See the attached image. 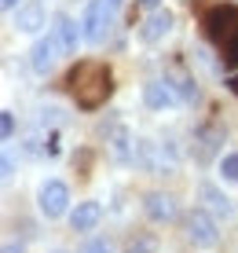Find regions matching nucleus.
<instances>
[{"mask_svg": "<svg viewBox=\"0 0 238 253\" xmlns=\"http://www.w3.org/2000/svg\"><path fill=\"white\" fill-rule=\"evenodd\" d=\"M40 125H63V121H66V114H63V110H59V107H40Z\"/></svg>", "mask_w": 238, "mask_h": 253, "instance_id": "obj_19", "label": "nucleus"}, {"mask_svg": "<svg viewBox=\"0 0 238 253\" xmlns=\"http://www.w3.org/2000/svg\"><path fill=\"white\" fill-rule=\"evenodd\" d=\"M143 213L151 216L154 224H169L176 216V198L172 195H161V191H154V195L143 198Z\"/></svg>", "mask_w": 238, "mask_h": 253, "instance_id": "obj_8", "label": "nucleus"}, {"mask_svg": "<svg viewBox=\"0 0 238 253\" xmlns=\"http://www.w3.org/2000/svg\"><path fill=\"white\" fill-rule=\"evenodd\" d=\"M44 26V7L33 0V4H19V11H15V30L19 33H37Z\"/></svg>", "mask_w": 238, "mask_h": 253, "instance_id": "obj_12", "label": "nucleus"}, {"mask_svg": "<svg viewBox=\"0 0 238 253\" xmlns=\"http://www.w3.org/2000/svg\"><path fill=\"white\" fill-rule=\"evenodd\" d=\"M201 30L213 44H227V41L238 33V7L235 4H213L205 15H201Z\"/></svg>", "mask_w": 238, "mask_h": 253, "instance_id": "obj_3", "label": "nucleus"}, {"mask_svg": "<svg viewBox=\"0 0 238 253\" xmlns=\"http://www.w3.org/2000/svg\"><path fill=\"white\" fill-rule=\"evenodd\" d=\"M139 4H143V7H158V0H139Z\"/></svg>", "mask_w": 238, "mask_h": 253, "instance_id": "obj_26", "label": "nucleus"}, {"mask_svg": "<svg viewBox=\"0 0 238 253\" xmlns=\"http://www.w3.org/2000/svg\"><path fill=\"white\" fill-rule=\"evenodd\" d=\"M19 4H22V0H4V7H7V11H15Z\"/></svg>", "mask_w": 238, "mask_h": 253, "instance_id": "obj_24", "label": "nucleus"}, {"mask_svg": "<svg viewBox=\"0 0 238 253\" xmlns=\"http://www.w3.org/2000/svg\"><path fill=\"white\" fill-rule=\"evenodd\" d=\"M143 103L151 110H172V107H180V92H176V84L172 81H147L143 84Z\"/></svg>", "mask_w": 238, "mask_h": 253, "instance_id": "obj_7", "label": "nucleus"}, {"mask_svg": "<svg viewBox=\"0 0 238 253\" xmlns=\"http://www.w3.org/2000/svg\"><path fill=\"white\" fill-rule=\"evenodd\" d=\"M37 206H40V213L48 216V220L63 216L70 209V187L63 184V180H44L40 191H37Z\"/></svg>", "mask_w": 238, "mask_h": 253, "instance_id": "obj_6", "label": "nucleus"}, {"mask_svg": "<svg viewBox=\"0 0 238 253\" xmlns=\"http://www.w3.org/2000/svg\"><path fill=\"white\" fill-rule=\"evenodd\" d=\"M103 220V206L99 202H77V209L70 213V228L74 231H95Z\"/></svg>", "mask_w": 238, "mask_h": 253, "instance_id": "obj_10", "label": "nucleus"}, {"mask_svg": "<svg viewBox=\"0 0 238 253\" xmlns=\"http://www.w3.org/2000/svg\"><path fill=\"white\" fill-rule=\"evenodd\" d=\"M66 84H70V92H74V99H77V107L81 110H99L103 103L110 99V70L103 66V63H77L74 70H70V77H66Z\"/></svg>", "mask_w": 238, "mask_h": 253, "instance_id": "obj_1", "label": "nucleus"}, {"mask_svg": "<svg viewBox=\"0 0 238 253\" xmlns=\"http://www.w3.org/2000/svg\"><path fill=\"white\" fill-rule=\"evenodd\" d=\"M183 228H187V239L195 242L198 250H213L220 242V224H216V213H209L205 206L191 209L187 220H183Z\"/></svg>", "mask_w": 238, "mask_h": 253, "instance_id": "obj_4", "label": "nucleus"}, {"mask_svg": "<svg viewBox=\"0 0 238 253\" xmlns=\"http://www.w3.org/2000/svg\"><path fill=\"white\" fill-rule=\"evenodd\" d=\"M220 176H224L227 184H238V151L227 154V158L220 162Z\"/></svg>", "mask_w": 238, "mask_h": 253, "instance_id": "obj_15", "label": "nucleus"}, {"mask_svg": "<svg viewBox=\"0 0 238 253\" xmlns=\"http://www.w3.org/2000/svg\"><path fill=\"white\" fill-rule=\"evenodd\" d=\"M121 4H125V0H88V7L81 15V30H84L88 44H103V41H107V33H110L114 19H118Z\"/></svg>", "mask_w": 238, "mask_h": 253, "instance_id": "obj_2", "label": "nucleus"}, {"mask_svg": "<svg viewBox=\"0 0 238 253\" xmlns=\"http://www.w3.org/2000/svg\"><path fill=\"white\" fill-rule=\"evenodd\" d=\"M51 33L59 37V44H63L66 55H74L77 44H81V37H84V30H81L74 19H70V15H55V26H51Z\"/></svg>", "mask_w": 238, "mask_h": 253, "instance_id": "obj_9", "label": "nucleus"}, {"mask_svg": "<svg viewBox=\"0 0 238 253\" xmlns=\"http://www.w3.org/2000/svg\"><path fill=\"white\" fill-rule=\"evenodd\" d=\"M198 158H209V154H213V147H216V128H201L198 132Z\"/></svg>", "mask_w": 238, "mask_h": 253, "instance_id": "obj_17", "label": "nucleus"}, {"mask_svg": "<svg viewBox=\"0 0 238 253\" xmlns=\"http://www.w3.org/2000/svg\"><path fill=\"white\" fill-rule=\"evenodd\" d=\"M15 176V158H11V151H4V180H11Z\"/></svg>", "mask_w": 238, "mask_h": 253, "instance_id": "obj_22", "label": "nucleus"}, {"mask_svg": "<svg viewBox=\"0 0 238 253\" xmlns=\"http://www.w3.org/2000/svg\"><path fill=\"white\" fill-rule=\"evenodd\" d=\"M172 84H176V92H180L183 103H195V99H198V88H195V81H191V77H180V81H172Z\"/></svg>", "mask_w": 238, "mask_h": 253, "instance_id": "obj_18", "label": "nucleus"}, {"mask_svg": "<svg viewBox=\"0 0 238 253\" xmlns=\"http://www.w3.org/2000/svg\"><path fill=\"white\" fill-rule=\"evenodd\" d=\"M0 132H4V139L15 136V114H11V110H4V114H0Z\"/></svg>", "mask_w": 238, "mask_h": 253, "instance_id": "obj_21", "label": "nucleus"}, {"mask_svg": "<svg viewBox=\"0 0 238 253\" xmlns=\"http://www.w3.org/2000/svg\"><path fill=\"white\" fill-rule=\"evenodd\" d=\"M227 88H231V92H235V95H238V74H235V77H231V81H227Z\"/></svg>", "mask_w": 238, "mask_h": 253, "instance_id": "obj_23", "label": "nucleus"}, {"mask_svg": "<svg viewBox=\"0 0 238 253\" xmlns=\"http://www.w3.org/2000/svg\"><path fill=\"white\" fill-rule=\"evenodd\" d=\"M77 253H114V250H110V242H107V239H88Z\"/></svg>", "mask_w": 238, "mask_h": 253, "instance_id": "obj_20", "label": "nucleus"}, {"mask_svg": "<svg viewBox=\"0 0 238 253\" xmlns=\"http://www.w3.org/2000/svg\"><path fill=\"white\" fill-rule=\"evenodd\" d=\"M198 195H201V202H205L209 213H216V216H231V213H235L231 198H227L216 184H201V187H198Z\"/></svg>", "mask_w": 238, "mask_h": 253, "instance_id": "obj_11", "label": "nucleus"}, {"mask_svg": "<svg viewBox=\"0 0 238 253\" xmlns=\"http://www.w3.org/2000/svg\"><path fill=\"white\" fill-rule=\"evenodd\" d=\"M169 30H172V15H169V11H154L151 19H147V26L139 30V37H143L147 44H158Z\"/></svg>", "mask_w": 238, "mask_h": 253, "instance_id": "obj_13", "label": "nucleus"}, {"mask_svg": "<svg viewBox=\"0 0 238 253\" xmlns=\"http://www.w3.org/2000/svg\"><path fill=\"white\" fill-rule=\"evenodd\" d=\"M125 253H158V235L151 231H136L125 239Z\"/></svg>", "mask_w": 238, "mask_h": 253, "instance_id": "obj_14", "label": "nucleus"}, {"mask_svg": "<svg viewBox=\"0 0 238 253\" xmlns=\"http://www.w3.org/2000/svg\"><path fill=\"white\" fill-rule=\"evenodd\" d=\"M4 253H22L19 246H11V242H7V246H4Z\"/></svg>", "mask_w": 238, "mask_h": 253, "instance_id": "obj_25", "label": "nucleus"}, {"mask_svg": "<svg viewBox=\"0 0 238 253\" xmlns=\"http://www.w3.org/2000/svg\"><path fill=\"white\" fill-rule=\"evenodd\" d=\"M220 63L224 66H238V33L227 41V44H220Z\"/></svg>", "mask_w": 238, "mask_h": 253, "instance_id": "obj_16", "label": "nucleus"}, {"mask_svg": "<svg viewBox=\"0 0 238 253\" xmlns=\"http://www.w3.org/2000/svg\"><path fill=\"white\" fill-rule=\"evenodd\" d=\"M66 51H63V44H59V37L55 33H44V37H37L33 41V48H30V66H33V74H51L55 70V63L63 59Z\"/></svg>", "mask_w": 238, "mask_h": 253, "instance_id": "obj_5", "label": "nucleus"}]
</instances>
